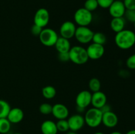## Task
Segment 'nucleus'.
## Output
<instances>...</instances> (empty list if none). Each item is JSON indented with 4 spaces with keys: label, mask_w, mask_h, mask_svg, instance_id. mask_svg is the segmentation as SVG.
Masks as SVG:
<instances>
[{
    "label": "nucleus",
    "mask_w": 135,
    "mask_h": 134,
    "mask_svg": "<svg viewBox=\"0 0 135 134\" xmlns=\"http://www.w3.org/2000/svg\"><path fill=\"white\" fill-rule=\"evenodd\" d=\"M115 43L121 49H129L135 44V33L131 30L124 29L122 31L116 33Z\"/></svg>",
    "instance_id": "1"
},
{
    "label": "nucleus",
    "mask_w": 135,
    "mask_h": 134,
    "mask_svg": "<svg viewBox=\"0 0 135 134\" xmlns=\"http://www.w3.org/2000/svg\"><path fill=\"white\" fill-rule=\"evenodd\" d=\"M70 60L79 65H82L88 62V58L86 49L82 46L75 45L71 47L69 51Z\"/></svg>",
    "instance_id": "2"
},
{
    "label": "nucleus",
    "mask_w": 135,
    "mask_h": 134,
    "mask_svg": "<svg viewBox=\"0 0 135 134\" xmlns=\"http://www.w3.org/2000/svg\"><path fill=\"white\" fill-rule=\"evenodd\" d=\"M103 113L96 108H91L85 112L84 116L85 123L90 127L95 128L100 126L102 121Z\"/></svg>",
    "instance_id": "3"
},
{
    "label": "nucleus",
    "mask_w": 135,
    "mask_h": 134,
    "mask_svg": "<svg viewBox=\"0 0 135 134\" xmlns=\"http://www.w3.org/2000/svg\"><path fill=\"white\" fill-rule=\"evenodd\" d=\"M92 19L93 15L92 12L84 7L77 9L74 14V20L78 26H88L92 22Z\"/></svg>",
    "instance_id": "4"
},
{
    "label": "nucleus",
    "mask_w": 135,
    "mask_h": 134,
    "mask_svg": "<svg viewBox=\"0 0 135 134\" xmlns=\"http://www.w3.org/2000/svg\"><path fill=\"white\" fill-rule=\"evenodd\" d=\"M38 37L42 44L46 47H52L55 45L59 38L56 32L54 29L49 28L42 29V31Z\"/></svg>",
    "instance_id": "5"
},
{
    "label": "nucleus",
    "mask_w": 135,
    "mask_h": 134,
    "mask_svg": "<svg viewBox=\"0 0 135 134\" xmlns=\"http://www.w3.org/2000/svg\"><path fill=\"white\" fill-rule=\"evenodd\" d=\"M94 32L88 26H78L75 34V39L82 44H87L92 42Z\"/></svg>",
    "instance_id": "6"
},
{
    "label": "nucleus",
    "mask_w": 135,
    "mask_h": 134,
    "mask_svg": "<svg viewBox=\"0 0 135 134\" xmlns=\"http://www.w3.org/2000/svg\"><path fill=\"white\" fill-rule=\"evenodd\" d=\"M49 21L50 13L47 9L45 8H40L36 11L34 17V24L44 28L48 24Z\"/></svg>",
    "instance_id": "7"
},
{
    "label": "nucleus",
    "mask_w": 135,
    "mask_h": 134,
    "mask_svg": "<svg viewBox=\"0 0 135 134\" xmlns=\"http://www.w3.org/2000/svg\"><path fill=\"white\" fill-rule=\"evenodd\" d=\"M88 58L92 60H98L102 57L105 53V48L102 45L92 43L86 48Z\"/></svg>",
    "instance_id": "8"
},
{
    "label": "nucleus",
    "mask_w": 135,
    "mask_h": 134,
    "mask_svg": "<svg viewBox=\"0 0 135 134\" xmlns=\"http://www.w3.org/2000/svg\"><path fill=\"white\" fill-rule=\"evenodd\" d=\"M76 25L72 21L67 20L63 22L59 28V33L61 37L70 39L75 36L76 31Z\"/></svg>",
    "instance_id": "9"
},
{
    "label": "nucleus",
    "mask_w": 135,
    "mask_h": 134,
    "mask_svg": "<svg viewBox=\"0 0 135 134\" xmlns=\"http://www.w3.org/2000/svg\"><path fill=\"white\" fill-rule=\"evenodd\" d=\"M69 130L73 131H78L81 130L85 124L84 118L80 114H75L71 116L67 120Z\"/></svg>",
    "instance_id": "10"
},
{
    "label": "nucleus",
    "mask_w": 135,
    "mask_h": 134,
    "mask_svg": "<svg viewBox=\"0 0 135 134\" xmlns=\"http://www.w3.org/2000/svg\"><path fill=\"white\" fill-rule=\"evenodd\" d=\"M108 9H109V14L113 18L123 17L126 11V8L124 5L123 1H117V0H115Z\"/></svg>",
    "instance_id": "11"
},
{
    "label": "nucleus",
    "mask_w": 135,
    "mask_h": 134,
    "mask_svg": "<svg viewBox=\"0 0 135 134\" xmlns=\"http://www.w3.org/2000/svg\"><path fill=\"white\" fill-rule=\"evenodd\" d=\"M91 99H92V93L88 90H83L79 92L76 97L75 102L76 106L79 107L86 108L91 105Z\"/></svg>",
    "instance_id": "12"
},
{
    "label": "nucleus",
    "mask_w": 135,
    "mask_h": 134,
    "mask_svg": "<svg viewBox=\"0 0 135 134\" xmlns=\"http://www.w3.org/2000/svg\"><path fill=\"white\" fill-rule=\"evenodd\" d=\"M54 117L57 120L67 119L69 115V111L67 106L61 103H57L53 106L52 112Z\"/></svg>",
    "instance_id": "13"
},
{
    "label": "nucleus",
    "mask_w": 135,
    "mask_h": 134,
    "mask_svg": "<svg viewBox=\"0 0 135 134\" xmlns=\"http://www.w3.org/2000/svg\"><path fill=\"white\" fill-rule=\"evenodd\" d=\"M118 121L119 120L117 114L112 110L103 114L102 123H103L106 127L108 128L115 127L118 123Z\"/></svg>",
    "instance_id": "14"
},
{
    "label": "nucleus",
    "mask_w": 135,
    "mask_h": 134,
    "mask_svg": "<svg viewBox=\"0 0 135 134\" xmlns=\"http://www.w3.org/2000/svg\"><path fill=\"white\" fill-rule=\"evenodd\" d=\"M107 103V97L104 92L99 91L92 93L91 105L94 108L100 109Z\"/></svg>",
    "instance_id": "15"
},
{
    "label": "nucleus",
    "mask_w": 135,
    "mask_h": 134,
    "mask_svg": "<svg viewBox=\"0 0 135 134\" xmlns=\"http://www.w3.org/2000/svg\"><path fill=\"white\" fill-rule=\"evenodd\" d=\"M7 118L11 123H18L23 120L24 112L20 108L11 109Z\"/></svg>",
    "instance_id": "16"
},
{
    "label": "nucleus",
    "mask_w": 135,
    "mask_h": 134,
    "mask_svg": "<svg viewBox=\"0 0 135 134\" xmlns=\"http://www.w3.org/2000/svg\"><path fill=\"white\" fill-rule=\"evenodd\" d=\"M55 47L59 53H69L71 48L69 39H66L63 37H59L55 44Z\"/></svg>",
    "instance_id": "17"
},
{
    "label": "nucleus",
    "mask_w": 135,
    "mask_h": 134,
    "mask_svg": "<svg viewBox=\"0 0 135 134\" xmlns=\"http://www.w3.org/2000/svg\"><path fill=\"white\" fill-rule=\"evenodd\" d=\"M40 129L42 134H57L58 132L56 123L50 120L42 122Z\"/></svg>",
    "instance_id": "18"
},
{
    "label": "nucleus",
    "mask_w": 135,
    "mask_h": 134,
    "mask_svg": "<svg viewBox=\"0 0 135 134\" xmlns=\"http://www.w3.org/2000/svg\"><path fill=\"white\" fill-rule=\"evenodd\" d=\"M126 24V20L123 17L113 18L110 22V27L112 31L118 33L125 29Z\"/></svg>",
    "instance_id": "19"
},
{
    "label": "nucleus",
    "mask_w": 135,
    "mask_h": 134,
    "mask_svg": "<svg viewBox=\"0 0 135 134\" xmlns=\"http://www.w3.org/2000/svg\"><path fill=\"white\" fill-rule=\"evenodd\" d=\"M42 95L46 99H52L56 95V89L51 85H47L42 88Z\"/></svg>",
    "instance_id": "20"
},
{
    "label": "nucleus",
    "mask_w": 135,
    "mask_h": 134,
    "mask_svg": "<svg viewBox=\"0 0 135 134\" xmlns=\"http://www.w3.org/2000/svg\"><path fill=\"white\" fill-rule=\"evenodd\" d=\"M11 109L10 105L7 101L0 99V118H7Z\"/></svg>",
    "instance_id": "21"
},
{
    "label": "nucleus",
    "mask_w": 135,
    "mask_h": 134,
    "mask_svg": "<svg viewBox=\"0 0 135 134\" xmlns=\"http://www.w3.org/2000/svg\"><path fill=\"white\" fill-rule=\"evenodd\" d=\"M11 123L7 118H0V134H7L11 130Z\"/></svg>",
    "instance_id": "22"
},
{
    "label": "nucleus",
    "mask_w": 135,
    "mask_h": 134,
    "mask_svg": "<svg viewBox=\"0 0 135 134\" xmlns=\"http://www.w3.org/2000/svg\"><path fill=\"white\" fill-rule=\"evenodd\" d=\"M88 87L92 93L99 91L101 89V82L97 78H92L88 82Z\"/></svg>",
    "instance_id": "23"
},
{
    "label": "nucleus",
    "mask_w": 135,
    "mask_h": 134,
    "mask_svg": "<svg viewBox=\"0 0 135 134\" xmlns=\"http://www.w3.org/2000/svg\"><path fill=\"white\" fill-rule=\"evenodd\" d=\"M92 42L94 43L104 45L107 42V37L104 33L96 32L94 34Z\"/></svg>",
    "instance_id": "24"
},
{
    "label": "nucleus",
    "mask_w": 135,
    "mask_h": 134,
    "mask_svg": "<svg viewBox=\"0 0 135 134\" xmlns=\"http://www.w3.org/2000/svg\"><path fill=\"white\" fill-rule=\"evenodd\" d=\"M57 128L58 131L60 132H67L69 130V126L67 120H58L56 123Z\"/></svg>",
    "instance_id": "25"
},
{
    "label": "nucleus",
    "mask_w": 135,
    "mask_h": 134,
    "mask_svg": "<svg viewBox=\"0 0 135 134\" xmlns=\"http://www.w3.org/2000/svg\"><path fill=\"white\" fill-rule=\"evenodd\" d=\"M53 106L47 102H44L39 106V111L44 115H49L52 112Z\"/></svg>",
    "instance_id": "26"
},
{
    "label": "nucleus",
    "mask_w": 135,
    "mask_h": 134,
    "mask_svg": "<svg viewBox=\"0 0 135 134\" xmlns=\"http://www.w3.org/2000/svg\"><path fill=\"white\" fill-rule=\"evenodd\" d=\"M99 5L97 0H86L84 3V8L89 11L92 12L96 11Z\"/></svg>",
    "instance_id": "27"
},
{
    "label": "nucleus",
    "mask_w": 135,
    "mask_h": 134,
    "mask_svg": "<svg viewBox=\"0 0 135 134\" xmlns=\"http://www.w3.org/2000/svg\"><path fill=\"white\" fill-rule=\"evenodd\" d=\"M124 17H125V20L134 23L135 22V10H127L126 9Z\"/></svg>",
    "instance_id": "28"
},
{
    "label": "nucleus",
    "mask_w": 135,
    "mask_h": 134,
    "mask_svg": "<svg viewBox=\"0 0 135 134\" xmlns=\"http://www.w3.org/2000/svg\"><path fill=\"white\" fill-rule=\"evenodd\" d=\"M126 65L129 69L135 70V53L128 57L126 60Z\"/></svg>",
    "instance_id": "29"
},
{
    "label": "nucleus",
    "mask_w": 135,
    "mask_h": 134,
    "mask_svg": "<svg viewBox=\"0 0 135 134\" xmlns=\"http://www.w3.org/2000/svg\"><path fill=\"white\" fill-rule=\"evenodd\" d=\"M99 7L103 9H108L115 0H97Z\"/></svg>",
    "instance_id": "30"
},
{
    "label": "nucleus",
    "mask_w": 135,
    "mask_h": 134,
    "mask_svg": "<svg viewBox=\"0 0 135 134\" xmlns=\"http://www.w3.org/2000/svg\"><path fill=\"white\" fill-rule=\"evenodd\" d=\"M123 3L127 10H135V0H124Z\"/></svg>",
    "instance_id": "31"
},
{
    "label": "nucleus",
    "mask_w": 135,
    "mask_h": 134,
    "mask_svg": "<svg viewBox=\"0 0 135 134\" xmlns=\"http://www.w3.org/2000/svg\"><path fill=\"white\" fill-rule=\"evenodd\" d=\"M42 28L40 27V26H37V25L34 24L31 27V33L34 36H39L41 32L42 31Z\"/></svg>",
    "instance_id": "32"
},
{
    "label": "nucleus",
    "mask_w": 135,
    "mask_h": 134,
    "mask_svg": "<svg viewBox=\"0 0 135 134\" xmlns=\"http://www.w3.org/2000/svg\"><path fill=\"white\" fill-rule=\"evenodd\" d=\"M58 58H59V60H60L61 62H63V63H66V62L70 60L69 53H59Z\"/></svg>",
    "instance_id": "33"
},
{
    "label": "nucleus",
    "mask_w": 135,
    "mask_h": 134,
    "mask_svg": "<svg viewBox=\"0 0 135 134\" xmlns=\"http://www.w3.org/2000/svg\"><path fill=\"white\" fill-rule=\"evenodd\" d=\"M100 110H101L102 112L104 114V113L107 112L111 111V106H110V105H108V104L106 103L105 105H104V106H102V107L100 108Z\"/></svg>",
    "instance_id": "34"
},
{
    "label": "nucleus",
    "mask_w": 135,
    "mask_h": 134,
    "mask_svg": "<svg viewBox=\"0 0 135 134\" xmlns=\"http://www.w3.org/2000/svg\"><path fill=\"white\" fill-rule=\"evenodd\" d=\"M85 109L84 108H81V107H79V106H76V111L78 112V114H82V113L84 112L85 111Z\"/></svg>",
    "instance_id": "35"
},
{
    "label": "nucleus",
    "mask_w": 135,
    "mask_h": 134,
    "mask_svg": "<svg viewBox=\"0 0 135 134\" xmlns=\"http://www.w3.org/2000/svg\"><path fill=\"white\" fill-rule=\"evenodd\" d=\"M125 134H135V130H129V131H127Z\"/></svg>",
    "instance_id": "36"
},
{
    "label": "nucleus",
    "mask_w": 135,
    "mask_h": 134,
    "mask_svg": "<svg viewBox=\"0 0 135 134\" xmlns=\"http://www.w3.org/2000/svg\"><path fill=\"white\" fill-rule=\"evenodd\" d=\"M66 134H78L76 131H68Z\"/></svg>",
    "instance_id": "37"
},
{
    "label": "nucleus",
    "mask_w": 135,
    "mask_h": 134,
    "mask_svg": "<svg viewBox=\"0 0 135 134\" xmlns=\"http://www.w3.org/2000/svg\"><path fill=\"white\" fill-rule=\"evenodd\" d=\"M109 134H123L122 133H121V132H119V131H113V132H112L111 133H109Z\"/></svg>",
    "instance_id": "38"
},
{
    "label": "nucleus",
    "mask_w": 135,
    "mask_h": 134,
    "mask_svg": "<svg viewBox=\"0 0 135 134\" xmlns=\"http://www.w3.org/2000/svg\"><path fill=\"white\" fill-rule=\"evenodd\" d=\"M94 134H105V133H103V132H101V131H97V132L94 133Z\"/></svg>",
    "instance_id": "39"
},
{
    "label": "nucleus",
    "mask_w": 135,
    "mask_h": 134,
    "mask_svg": "<svg viewBox=\"0 0 135 134\" xmlns=\"http://www.w3.org/2000/svg\"><path fill=\"white\" fill-rule=\"evenodd\" d=\"M14 134H22V133H18V132H17V133H15Z\"/></svg>",
    "instance_id": "40"
},
{
    "label": "nucleus",
    "mask_w": 135,
    "mask_h": 134,
    "mask_svg": "<svg viewBox=\"0 0 135 134\" xmlns=\"http://www.w3.org/2000/svg\"><path fill=\"white\" fill-rule=\"evenodd\" d=\"M117 1H123L124 0H117Z\"/></svg>",
    "instance_id": "41"
},
{
    "label": "nucleus",
    "mask_w": 135,
    "mask_h": 134,
    "mask_svg": "<svg viewBox=\"0 0 135 134\" xmlns=\"http://www.w3.org/2000/svg\"><path fill=\"white\" fill-rule=\"evenodd\" d=\"M134 29H135V22H134Z\"/></svg>",
    "instance_id": "42"
}]
</instances>
